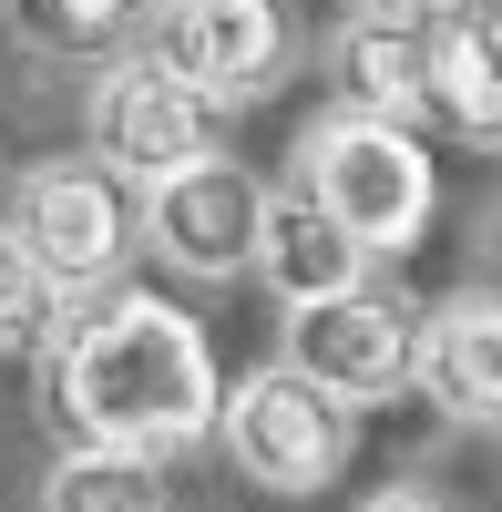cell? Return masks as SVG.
<instances>
[{
  "mask_svg": "<svg viewBox=\"0 0 502 512\" xmlns=\"http://www.w3.org/2000/svg\"><path fill=\"white\" fill-rule=\"evenodd\" d=\"M216 431L236 451V472L246 482H267V492H318L328 472L349 461V400H328L308 369H257V379H236V390L216 400Z\"/></svg>",
  "mask_w": 502,
  "mask_h": 512,
  "instance_id": "3957f363",
  "label": "cell"
},
{
  "mask_svg": "<svg viewBox=\"0 0 502 512\" xmlns=\"http://www.w3.org/2000/svg\"><path fill=\"white\" fill-rule=\"evenodd\" d=\"M11 11V31L31 41V52H103V41L123 31V0H0Z\"/></svg>",
  "mask_w": 502,
  "mask_h": 512,
  "instance_id": "9a60e30c",
  "label": "cell"
},
{
  "mask_svg": "<svg viewBox=\"0 0 502 512\" xmlns=\"http://www.w3.org/2000/svg\"><path fill=\"white\" fill-rule=\"evenodd\" d=\"M339 82H349V103L359 113H390V123H410L431 103V31H410V11H359L349 31H339Z\"/></svg>",
  "mask_w": 502,
  "mask_h": 512,
  "instance_id": "8fae6325",
  "label": "cell"
},
{
  "mask_svg": "<svg viewBox=\"0 0 502 512\" xmlns=\"http://www.w3.org/2000/svg\"><path fill=\"white\" fill-rule=\"evenodd\" d=\"M62 318V277L21 246V226H0V349H41Z\"/></svg>",
  "mask_w": 502,
  "mask_h": 512,
  "instance_id": "5bb4252c",
  "label": "cell"
},
{
  "mask_svg": "<svg viewBox=\"0 0 502 512\" xmlns=\"http://www.w3.org/2000/svg\"><path fill=\"white\" fill-rule=\"evenodd\" d=\"M359 267H369V246H359L339 216H328L308 185H298V195H267V226H257V277L287 297V308L359 287Z\"/></svg>",
  "mask_w": 502,
  "mask_h": 512,
  "instance_id": "30bf717a",
  "label": "cell"
},
{
  "mask_svg": "<svg viewBox=\"0 0 502 512\" xmlns=\"http://www.w3.org/2000/svg\"><path fill=\"white\" fill-rule=\"evenodd\" d=\"M144 52L164 72H185L205 103H257L287 72V11L277 0H154Z\"/></svg>",
  "mask_w": 502,
  "mask_h": 512,
  "instance_id": "52a82bcc",
  "label": "cell"
},
{
  "mask_svg": "<svg viewBox=\"0 0 502 512\" xmlns=\"http://www.w3.org/2000/svg\"><path fill=\"white\" fill-rule=\"evenodd\" d=\"M410 390H421L441 420H472V431H502V297H451V308L421 318L410 338Z\"/></svg>",
  "mask_w": 502,
  "mask_h": 512,
  "instance_id": "9c48e42d",
  "label": "cell"
},
{
  "mask_svg": "<svg viewBox=\"0 0 502 512\" xmlns=\"http://www.w3.org/2000/svg\"><path fill=\"white\" fill-rule=\"evenodd\" d=\"M390 11H410V21H462L472 0H390Z\"/></svg>",
  "mask_w": 502,
  "mask_h": 512,
  "instance_id": "2e32d148",
  "label": "cell"
},
{
  "mask_svg": "<svg viewBox=\"0 0 502 512\" xmlns=\"http://www.w3.org/2000/svg\"><path fill=\"white\" fill-rule=\"evenodd\" d=\"M298 154H308V195H318L369 256L421 246V226H431V154H421V134H410V123L349 103V113L308 123Z\"/></svg>",
  "mask_w": 502,
  "mask_h": 512,
  "instance_id": "7a4b0ae2",
  "label": "cell"
},
{
  "mask_svg": "<svg viewBox=\"0 0 502 512\" xmlns=\"http://www.w3.org/2000/svg\"><path fill=\"white\" fill-rule=\"evenodd\" d=\"M257 226H267V185L246 175L236 154H195V164L144 185V236H154L164 267H185V277L257 267Z\"/></svg>",
  "mask_w": 502,
  "mask_h": 512,
  "instance_id": "277c9868",
  "label": "cell"
},
{
  "mask_svg": "<svg viewBox=\"0 0 502 512\" xmlns=\"http://www.w3.org/2000/svg\"><path fill=\"white\" fill-rule=\"evenodd\" d=\"M431 103L462 123V134H502V41L472 11L431 31Z\"/></svg>",
  "mask_w": 502,
  "mask_h": 512,
  "instance_id": "4fadbf2b",
  "label": "cell"
},
{
  "mask_svg": "<svg viewBox=\"0 0 502 512\" xmlns=\"http://www.w3.org/2000/svg\"><path fill=\"white\" fill-rule=\"evenodd\" d=\"M11 226H21V246L41 256V267L62 277V297L103 287L123 267V246L144 236V216L123 205V175L103 154L93 164H41V175L21 185V205H11Z\"/></svg>",
  "mask_w": 502,
  "mask_h": 512,
  "instance_id": "8992f818",
  "label": "cell"
},
{
  "mask_svg": "<svg viewBox=\"0 0 502 512\" xmlns=\"http://www.w3.org/2000/svg\"><path fill=\"white\" fill-rule=\"evenodd\" d=\"M472 21H482V31H492V41H502V0H472Z\"/></svg>",
  "mask_w": 502,
  "mask_h": 512,
  "instance_id": "ac0fdd59",
  "label": "cell"
},
{
  "mask_svg": "<svg viewBox=\"0 0 502 512\" xmlns=\"http://www.w3.org/2000/svg\"><path fill=\"white\" fill-rule=\"evenodd\" d=\"M369 512H441V502H431V492H380Z\"/></svg>",
  "mask_w": 502,
  "mask_h": 512,
  "instance_id": "e0dca14e",
  "label": "cell"
},
{
  "mask_svg": "<svg viewBox=\"0 0 502 512\" xmlns=\"http://www.w3.org/2000/svg\"><path fill=\"white\" fill-rule=\"evenodd\" d=\"M410 338L421 318L400 308V297H369V287H339V297H308V308H287V369H308L328 400H390L410 379Z\"/></svg>",
  "mask_w": 502,
  "mask_h": 512,
  "instance_id": "ba28073f",
  "label": "cell"
},
{
  "mask_svg": "<svg viewBox=\"0 0 502 512\" xmlns=\"http://www.w3.org/2000/svg\"><path fill=\"white\" fill-rule=\"evenodd\" d=\"M52 410L72 441H123V451H185L216 431V349L205 328L154 287H93L52 318Z\"/></svg>",
  "mask_w": 502,
  "mask_h": 512,
  "instance_id": "6da1fadb",
  "label": "cell"
},
{
  "mask_svg": "<svg viewBox=\"0 0 502 512\" xmlns=\"http://www.w3.org/2000/svg\"><path fill=\"white\" fill-rule=\"evenodd\" d=\"M41 512H164L154 451H123V441H72L52 472H41Z\"/></svg>",
  "mask_w": 502,
  "mask_h": 512,
  "instance_id": "7c38bea8",
  "label": "cell"
},
{
  "mask_svg": "<svg viewBox=\"0 0 502 512\" xmlns=\"http://www.w3.org/2000/svg\"><path fill=\"white\" fill-rule=\"evenodd\" d=\"M93 154L113 175L154 185V175H175V164L216 154V103H205L185 72H164L154 52H123L93 82Z\"/></svg>",
  "mask_w": 502,
  "mask_h": 512,
  "instance_id": "5b68a950",
  "label": "cell"
}]
</instances>
